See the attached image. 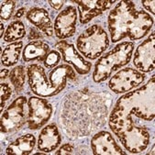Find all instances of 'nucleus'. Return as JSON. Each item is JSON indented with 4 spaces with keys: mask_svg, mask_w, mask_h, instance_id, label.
Returning <instances> with one entry per match:
<instances>
[{
    "mask_svg": "<svg viewBox=\"0 0 155 155\" xmlns=\"http://www.w3.org/2000/svg\"><path fill=\"white\" fill-rule=\"evenodd\" d=\"M0 27H1V33H0V37H1V38H4V34H5V32H4V29H5V28H4V24H3V23H1V25H0Z\"/></svg>",
    "mask_w": 155,
    "mask_h": 155,
    "instance_id": "c85d7f7f",
    "label": "nucleus"
},
{
    "mask_svg": "<svg viewBox=\"0 0 155 155\" xmlns=\"http://www.w3.org/2000/svg\"><path fill=\"white\" fill-rule=\"evenodd\" d=\"M91 148L95 155H121L126 154L107 131H99L91 140Z\"/></svg>",
    "mask_w": 155,
    "mask_h": 155,
    "instance_id": "f8f14e48",
    "label": "nucleus"
},
{
    "mask_svg": "<svg viewBox=\"0 0 155 155\" xmlns=\"http://www.w3.org/2000/svg\"><path fill=\"white\" fill-rule=\"evenodd\" d=\"M50 46L41 41H34L28 43L23 49L22 58L26 63L32 61H44L50 52Z\"/></svg>",
    "mask_w": 155,
    "mask_h": 155,
    "instance_id": "dca6fc26",
    "label": "nucleus"
},
{
    "mask_svg": "<svg viewBox=\"0 0 155 155\" xmlns=\"http://www.w3.org/2000/svg\"><path fill=\"white\" fill-rule=\"evenodd\" d=\"M16 8V2L15 1H6L1 6V12H0V17L3 20H8L15 10Z\"/></svg>",
    "mask_w": 155,
    "mask_h": 155,
    "instance_id": "4be33fe9",
    "label": "nucleus"
},
{
    "mask_svg": "<svg viewBox=\"0 0 155 155\" xmlns=\"http://www.w3.org/2000/svg\"><path fill=\"white\" fill-rule=\"evenodd\" d=\"M77 23V10L74 7H67L56 17L53 30L57 38L67 39L75 33Z\"/></svg>",
    "mask_w": 155,
    "mask_h": 155,
    "instance_id": "9b49d317",
    "label": "nucleus"
},
{
    "mask_svg": "<svg viewBox=\"0 0 155 155\" xmlns=\"http://www.w3.org/2000/svg\"><path fill=\"white\" fill-rule=\"evenodd\" d=\"M76 46L86 59H97L109 46L108 35L101 26L93 25L80 34Z\"/></svg>",
    "mask_w": 155,
    "mask_h": 155,
    "instance_id": "20e7f679",
    "label": "nucleus"
},
{
    "mask_svg": "<svg viewBox=\"0 0 155 155\" xmlns=\"http://www.w3.org/2000/svg\"><path fill=\"white\" fill-rule=\"evenodd\" d=\"M28 127L31 130H38L50 120L52 115V106L42 97H31L28 100Z\"/></svg>",
    "mask_w": 155,
    "mask_h": 155,
    "instance_id": "423d86ee",
    "label": "nucleus"
},
{
    "mask_svg": "<svg viewBox=\"0 0 155 155\" xmlns=\"http://www.w3.org/2000/svg\"><path fill=\"white\" fill-rule=\"evenodd\" d=\"M142 6L143 8L148 10L149 12H150L151 14H155V9H154V7H155V2H154V0H152V1H142Z\"/></svg>",
    "mask_w": 155,
    "mask_h": 155,
    "instance_id": "393cba45",
    "label": "nucleus"
},
{
    "mask_svg": "<svg viewBox=\"0 0 155 155\" xmlns=\"http://www.w3.org/2000/svg\"><path fill=\"white\" fill-rule=\"evenodd\" d=\"M25 97L16 98L5 109L1 116V132L5 134L12 133L18 130L27 121L25 105L27 104Z\"/></svg>",
    "mask_w": 155,
    "mask_h": 155,
    "instance_id": "39448f33",
    "label": "nucleus"
},
{
    "mask_svg": "<svg viewBox=\"0 0 155 155\" xmlns=\"http://www.w3.org/2000/svg\"><path fill=\"white\" fill-rule=\"evenodd\" d=\"M26 35V28L21 21L15 20L11 22L4 34V41L7 42H12L23 39Z\"/></svg>",
    "mask_w": 155,
    "mask_h": 155,
    "instance_id": "6ab92c4d",
    "label": "nucleus"
},
{
    "mask_svg": "<svg viewBox=\"0 0 155 155\" xmlns=\"http://www.w3.org/2000/svg\"><path fill=\"white\" fill-rule=\"evenodd\" d=\"M154 75L137 90L123 95L116 103L109 127L128 151L140 153L150 140V126L154 119Z\"/></svg>",
    "mask_w": 155,
    "mask_h": 155,
    "instance_id": "f257e3e1",
    "label": "nucleus"
},
{
    "mask_svg": "<svg viewBox=\"0 0 155 155\" xmlns=\"http://www.w3.org/2000/svg\"><path fill=\"white\" fill-rule=\"evenodd\" d=\"M155 35L152 32L143 42H141L136 49L133 64L140 73H150L154 70L155 58Z\"/></svg>",
    "mask_w": 155,
    "mask_h": 155,
    "instance_id": "9d476101",
    "label": "nucleus"
},
{
    "mask_svg": "<svg viewBox=\"0 0 155 155\" xmlns=\"http://www.w3.org/2000/svg\"><path fill=\"white\" fill-rule=\"evenodd\" d=\"M28 83L32 93L41 97H50L58 95L60 91L56 89L48 80L44 68L40 64H29L27 69Z\"/></svg>",
    "mask_w": 155,
    "mask_h": 155,
    "instance_id": "0eeeda50",
    "label": "nucleus"
},
{
    "mask_svg": "<svg viewBox=\"0 0 155 155\" xmlns=\"http://www.w3.org/2000/svg\"><path fill=\"white\" fill-rule=\"evenodd\" d=\"M145 78L144 74L133 68H124L112 76L109 80L108 87L116 94H123L138 87L144 82Z\"/></svg>",
    "mask_w": 155,
    "mask_h": 155,
    "instance_id": "6e6552de",
    "label": "nucleus"
},
{
    "mask_svg": "<svg viewBox=\"0 0 155 155\" xmlns=\"http://www.w3.org/2000/svg\"><path fill=\"white\" fill-rule=\"evenodd\" d=\"M26 77H27V71L25 67L22 65H18L10 71L9 79L17 92H19L23 89L24 84L26 83Z\"/></svg>",
    "mask_w": 155,
    "mask_h": 155,
    "instance_id": "aec40b11",
    "label": "nucleus"
},
{
    "mask_svg": "<svg viewBox=\"0 0 155 155\" xmlns=\"http://www.w3.org/2000/svg\"><path fill=\"white\" fill-rule=\"evenodd\" d=\"M26 17L30 23L44 32L47 36H52L53 26L47 10L41 8H33L27 12Z\"/></svg>",
    "mask_w": 155,
    "mask_h": 155,
    "instance_id": "2eb2a0df",
    "label": "nucleus"
},
{
    "mask_svg": "<svg viewBox=\"0 0 155 155\" xmlns=\"http://www.w3.org/2000/svg\"><path fill=\"white\" fill-rule=\"evenodd\" d=\"M153 18L142 10H137L132 1H120L110 11L107 27L112 42L129 38L138 41L144 38L153 26Z\"/></svg>",
    "mask_w": 155,
    "mask_h": 155,
    "instance_id": "f03ea898",
    "label": "nucleus"
},
{
    "mask_svg": "<svg viewBox=\"0 0 155 155\" xmlns=\"http://www.w3.org/2000/svg\"><path fill=\"white\" fill-rule=\"evenodd\" d=\"M149 154H152V155H153V154H154V146H153V147H152V150H150V153H149Z\"/></svg>",
    "mask_w": 155,
    "mask_h": 155,
    "instance_id": "c756f323",
    "label": "nucleus"
},
{
    "mask_svg": "<svg viewBox=\"0 0 155 155\" xmlns=\"http://www.w3.org/2000/svg\"><path fill=\"white\" fill-rule=\"evenodd\" d=\"M9 70L8 69H2L1 72H0V77H1V79H6L8 76H9Z\"/></svg>",
    "mask_w": 155,
    "mask_h": 155,
    "instance_id": "cd10ccee",
    "label": "nucleus"
},
{
    "mask_svg": "<svg viewBox=\"0 0 155 155\" xmlns=\"http://www.w3.org/2000/svg\"><path fill=\"white\" fill-rule=\"evenodd\" d=\"M49 4L52 8H54L56 10H60L61 8H63V6L64 4V0H56V1H53V0H49Z\"/></svg>",
    "mask_w": 155,
    "mask_h": 155,
    "instance_id": "a878e982",
    "label": "nucleus"
},
{
    "mask_svg": "<svg viewBox=\"0 0 155 155\" xmlns=\"http://www.w3.org/2000/svg\"><path fill=\"white\" fill-rule=\"evenodd\" d=\"M74 150V147L73 144L70 143H65L64 145H61L56 151L55 154L57 155H67V154H72Z\"/></svg>",
    "mask_w": 155,
    "mask_h": 155,
    "instance_id": "b1692460",
    "label": "nucleus"
},
{
    "mask_svg": "<svg viewBox=\"0 0 155 155\" xmlns=\"http://www.w3.org/2000/svg\"><path fill=\"white\" fill-rule=\"evenodd\" d=\"M133 50V42L124 41L118 43L105 55L100 56L95 65L93 80L96 83L107 80L115 71L130 63Z\"/></svg>",
    "mask_w": 155,
    "mask_h": 155,
    "instance_id": "7ed1b4c3",
    "label": "nucleus"
},
{
    "mask_svg": "<svg viewBox=\"0 0 155 155\" xmlns=\"http://www.w3.org/2000/svg\"><path fill=\"white\" fill-rule=\"evenodd\" d=\"M79 8V20L82 24H86L94 18L101 15L115 3V1H103V0H93V1H74Z\"/></svg>",
    "mask_w": 155,
    "mask_h": 155,
    "instance_id": "ddd939ff",
    "label": "nucleus"
},
{
    "mask_svg": "<svg viewBox=\"0 0 155 155\" xmlns=\"http://www.w3.org/2000/svg\"><path fill=\"white\" fill-rule=\"evenodd\" d=\"M54 47L61 54L64 61L72 65L79 74H87L91 71L92 64L85 61V59L75 49L74 44L63 40L58 41Z\"/></svg>",
    "mask_w": 155,
    "mask_h": 155,
    "instance_id": "1a4fd4ad",
    "label": "nucleus"
},
{
    "mask_svg": "<svg viewBox=\"0 0 155 155\" xmlns=\"http://www.w3.org/2000/svg\"><path fill=\"white\" fill-rule=\"evenodd\" d=\"M25 12H26V8H19V9L16 12L14 18H21V17L25 14Z\"/></svg>",
    "mask_w": 155,
    "mask_h": 155,
    "instance_id": "bb28decb",
    "label": "nucleus"
},
{
    "mask_svg": "<svg viewBox=\"0 0 155 155\" xmlns=\"http://www.w3.org/2000/svg\"><path fill=\"white\" fill-rule=\"evenodd\" d=\"M61 138L59 130L55 124H50L44 127L39 136L38 148L43 152H51L55 150L61 144Z\"/></svg>",
    "mask_w": 155,
    "mask_h": 155,
    "instance_id": "4468645a",
    "label": "nucleus"
},
{
    "mask_svg": "<svg viewBox=\"0 0 155 155\" xmlns=\"http://www.w3.org/2000/svg\"><path fill=\"white\" fill-rule=\"evenodd\" d=\"M22 48H23L22 41H16L8 45L2 52V56H1L2 64L6 67H11L17 64L19 60Z\"/></svg>",
    "mask_w": 155,
    "mask_h": 155,
    "instance_id": "a211bd4d",
    "label": "nucleus"
},
{
    "mask_svg": "<svg viewBox=\"0 0 155 155\" xmlns=\"http://www.w3.org/2000/svg\"><path fill=\"white\" fill-rule=\"evenodd\" d=\"M0 94H1V111H3L6 102L12 95V88L6 83L0 84Z\"/></svg>",
    "mask_w": 155,
    "mask_h": 155,
    "instance_id": "5701e85b",
    "label": "nucleus"
},
{
    "mask_svg": "<svg viewBox=\"0 0 155 155\" xmlns=\"http://www.w3.org/2000/svg\"><path fill=\"white\" fill-rule=\"evenodd\" d=\"M61 58V54L58 51H51L49 52V54L47 55V57L44 60V66L46 68H55L57 67L58 64L60 63Z\"/></svg>",
    "mask_w": 155,
    "mask_h": 155,
    "instance_id": "412c9836",
    "label": "nucleus"
},
{
    "mask_svg": "<svg viewBox=\"0 0 155 155\" xmlns=\"http://www.w3.org/2000/svg\"><path fill=\"white\" fill-rule=\"evenodd\" d=\"M35 144V137L32 134H26L11 142L6 149L5 153L13 155H28L33 151Z\"/></svg>",
    "mask_w": 155,
    "mask_h": 155,
    "instance_id": "f3484780",
    "label": "nucleus"
}]
</instances>
